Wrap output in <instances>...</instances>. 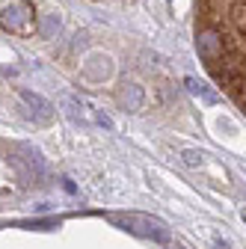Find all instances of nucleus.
<instances>
[{
	"label": "nucleus",
	"mask_w": 246,
	"mask_h": 249,
	"mask_svg": "<svg viewBox=\"0 0 246 249\" xmlns=\"http://www.w3.org/2000/svg\"><path fill=\"white\" fill-rule=\"evenodd\" d=\"M199 27L220 39L208 71L246 110V0H199Z\"/></svg>",
	"instance_id": "1"
},
{
	"label": "nucleus",
	"mask_w": 246,
	"mask_h": 249,
	"mask_svg": "<svg viewBox=\"0 0 246 249\" xmlns=\"http://www.w3.org/2000/svg\"><path fill=\"white\" fill-rule=\"evenodd\" d=\"M113 223L125 226V229H128V231H134V234L155 237V240H160V243H166V240H169V231H166V226H163L160 220H151V216H142V213H122V216H113Z\"/></svg>",
	"instance_id": "2"
},
{
	"label": "nucleus",
	"mask_w": 246,
	"mask_h": 249,
	"mask_svg": "<svg viewBox=\"0 0 246 249\" xmlns=\"http://www.w3.org/2000/svg\"><path fill=\"white\" fill-rule=\"evenodd\" d=\"M27 9L24 6H9V9H3V15H0V27L3 30H9V33H24L27 30Z\"/></svg>",
	"instance_id": "3"
},
{
	"label": "nucleus",
	"mask_w": 246,
	"mask_h": 249,
	"mask_svg": "<svg viewBox=\"0 0 246 249\" xmlns=\"http://www.w3.org/2000/svg\"><path fill=\"white\" fill-rule=\"evenodd\" d=\"M21 98L33 107L36 113H39V119H51V113H53V107L42 98V95H36V92H30V89H21Z\"/></svg>",
	"instance_id": "4"
},
{
	"label": "nucleus",
	"mask_w": 246,
	"mask_h": 249,
	"mask_svg": "<svg viewBox=\"0 0 246 249\" xmlns=\"http://www.w3.org/2000/svg\"><path fill=\"white\" fill-rule=\"evenodd\" d=\"M122 101H125V107H128L131 113H137V110L142 107V89H140L137 83H128V89H125V95H122Z\"/></svg>",
	"instance_id": "5"
},
{
	"label": "nucleus",
	"mask_w": 246,
	"mask_h": 249,
	"mask_svg": "<svg viewBox=\"0 0 246 249\" xmlns=\"http://www.w3.org/2000/svg\"><path fill=\"white\" fill-rule=\"evenodd\" d=\"M202 158H205V154H202V151H196V148L181 151V160L187 163V166H202Z\"/></svg>",
	"instance_id": "6"
},
{
	"label": "nucleus",
	"mask_w": 246,
	"mask_h": 249,
	"mask_svg": "<svg viewBox=\"0 0 246 249\" xmlns=\"http://www.w3.org/2000/svg\"><path fill=\"white\" fill-rule=\"evenodd\" d=\"M53 30H59V18H56V15H48V18L42 21V36H51Z\"/></svg>",
	"instance_id": "7"
},
{
	"label": "nucleus",
	"mask_w": 246,
	"mask_h": 249,
	"mask_svg": "<svg viewBox=\"0 0 246 249\" xmlns=\"http://www.w3.org/2000/svg\"><path fill=\"white\" fill-rule=\"evenodd\" d=\"M187 86H190V92H196V95H202V98H208V101H213V92H208L202 83H196V80H187Z\"/></svg>",
	"instance_id": "8"
},
{
	"label": "nucleus",
	"mask_w": 246,
	"mask_h": 249,
	"mask_svg": "<svg viewBox=\"0 0 246 249\" xmlns=\"http://www.w3.org/2000/svg\"><path fill=\"white\" fill-rule=\"evenodd\" d=\"M92 119H95V122L101 124V128H107V131L113 128V119H110L107 113H98V110H92Z\"/></svg>",
	"instance_id": "9"
},
{
	"label": "nucleus",
	"mask_w": 246,
	"mask_h": 249,
	"mask_svg": "<svg viewBox=\"0 0 246 249\" xmlns=\"http://www.w3.org/2000/svg\"><path fill=\"white\" fill-rule=\"evenodd\" d=\"M243 223H246V213H243Z\"/></svg>",
	"instance_id": "10"
}]
</instances>
